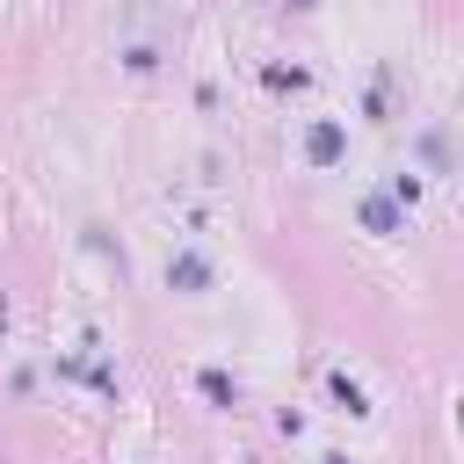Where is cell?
<instances>
[{"mask_svg":"<svg viewBox=\"0 0 464 464\" xmlns=\"http://www.w3.org/2000/svg\"><path fill=\"white\" fill-rule=\"evenodd\" d=\"M203 392H210V399H218V406H232V399H239V392H232V377H225V370H203Z\"/></svg>","mask_w":464,"mask_h":464,"instance_id":"obj_2","label":"cell"},{"mask_svg":"<svg viewBox=\"0 0 464 464\" xmlns=\"http://www.w3.org/2000/svg\"><path fill=\"white\" fill-rule=\"evenodd\" d=\"M334 152H341V130L319 123V130H312V160H334Z\"/></svg>","mask_w":464,"mask_h":464,"instance_id":"obj_1","label":"cell"}]
</instances>
